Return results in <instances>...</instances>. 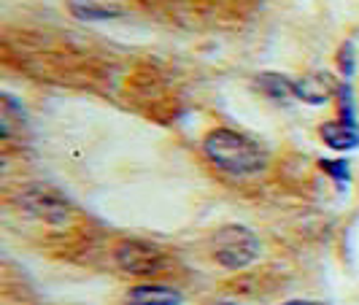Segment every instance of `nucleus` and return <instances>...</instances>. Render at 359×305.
I'll list each match as a JSON object with an SVG mask.
<instances>
[{
  "instance_id": "nucleus-1",
  "label": "nucleus",
  "mask_w": 359,
  "mask_h": 305,
  "mask_svg": "<svg viewBox=\"0 0 359 305\" xmlns=\"http://www.w3.org/2000/svg\"><path fill=\"white\" fill-rule=\"evenodd\" d=\"M203 154L208 157L211 165L230 176H257L268 168V151L254 141L252 135L238 133L230 127H216L205 135L203 141Z\"/></svg>"
},
{
  "instance_id": "nucleus-2",
  "label": "nucleus",
  "mask_w": 359,
  "mask_h": 305,
  "mask_svg": "<svg viewBox=\"0 0 359 305\" xmlns=\"http://www.w3.org/2000/svg\"><path fill=\"white\" fill-rule=\"evenodd\" d=\"M214 259L227 270H246L259 257V238L243 224H224L211 238Z\"/></svg>"
},
{
  "instance_id": "nucleus-3",
  "label": "nucleus",
  "mask_w": 359,
  "mask_h": 305,
  "mask_svg": "<svg viewBox=\"0 0 359 305\" xmlns=\"http://www.w3.org/2000/svg\"><path fill=\"white\" fill-rule=\"evenodd\" d=\"M17 205L46 224H65L73 214L68 198L49 184H25L17 192Z\"/></svg>"
},
{
  "instance_id": "nucleus-4",
  "label": "nucleus",
  "mask_w": 359,
  "mask_h": 305,
  "mask_svg": "<svg viewBox=\"0 0 359 305\" xmlns=\"http://www.w3.org/2000/svg\"><path fill=\"white\" fill-rule=\"evenodd\" d=\"M114 259H116L119 270H125L127 276H138V278L157 276L168 268V254L162 252L157 243H149L141 238L122 240L114 252Z\"/></svg>"
},
{
  "instance_id": "nucleus-5",
  "label": "nucleus",
  "mask_w": 359,
  "mask_h": 305,
  "mask_svg": "<svg viewBox=\"0 0 359 305\" xmlns=\"http://www.w3.org/2000/svg\"><path fill=\"white\" fill-rule=\"evenodd\" d=\"M341 84L332 79V73L313 71L303 79H294V100H303L308 106H324L332 97H338Z\"/></svg>"
},
{
  "instance_id": "nucleus-6",
  "label": "nucleus",
  "mask_w": 359,
  "mask_h": 305,
  "mask_svg": "<svg viewBox=\"0 0 359 305\" xmlns=\"http://www.w3.org/2000/svg\"><path fill=\"white\" fill-rule=\"evenodd\" d=\"M319 135H322V141L332 151H354L359 149V125L354 122H346V119H330V122H324L319 127Z\"/></svg>"
},
{
  "instance_id": "nucleus-7",
  "label": "nucleus",
  "mask_w": 359,
  "mask_h": 305,
  "mask_svg": "<svg viewBox=\"0 0 359 305\" xmlns=\"http://www.w3.org/2000/svg\"><path fill=\"white\" fill-rule=\"evenodd\" d=\"M125 305H184V294L173 287L138 284L127 292Z\"/></svg>"
},
{
  "instance_id": "nucleus-8",
  "label": "nucleus",
  "mask_w": 359,
  "mask_h": 305,
  "mask_svg": "<svg viewBox=\"0 0 359 305\" xmlns=\"http://www.w3.org/2000/svg\"><path fill=\"white\" fill-rule=\"evenodd\" d=\"M257 84H259V90L265 92L268 97L278 100V103L294 100V81H292L289 76H281V73H262V76L257 79Z\"/></svg>"
},
{
  "instance_id": "nucleus-9",
  "label": "nucleus",
  "mask_w": 359,
  "mask_h": 305,
  "mask_svg": "<svg viewBox=\"0 0 359 305\" xmlns=\"http://www.w3.org/2000/svg\"><path fill=\"white\" fill-rule=\"evenodd\" d=\"M71 11L81 22H108V19H119L122 11L111 8V6H97L92 0H71Z\"/></svg>"
},
{
  "instance_id": "nucleus-10",
  "label": "nucleus",
  "mask_w": 359,
  "mask_h": 305,
  "mask_svg": "<svg viewBox=\"0 0 359 305\" xmlns=\"http://www.w3.org/2000/svg\"><path fill=\"white\" fill-rule=\"evenodd\" d=\"M319 168H322L324 173H330V179L338 181V184H346V181H348V173H351L346 157H341V160H322Z\"/></svg>"
},
{
  "instance_id": "nucleus-11",
  "label": "nucleus",
  "mask_w": 359,
  "mask_h": 305,
  "mask_svg": "<svg viewBox=\"0 0 359 305\" xmlns=\"http://www.w3.org/2000/svg\"><path fill=\"white\" fill-rule=\"evenodd\" d=\"M338 65H341V71L346 79H351V73H354V43H343L341 52H338Z\"/></svg>"
},
{
  "instance_id": "nucleus-12",
  "label": "nucleus",
  "mask_w": 359,
  "mask_h": 305,
  "mask_svg": "<svg viewBox=\"0 0 359 305\" xmlns=\"http://www.w3.org/2000/svg\"><path fill=\"white\" fill-rule=\"evenodd\" d=\"M284 305H324V303H319V300H289Z\"/></svg>"
}]
</instances>
